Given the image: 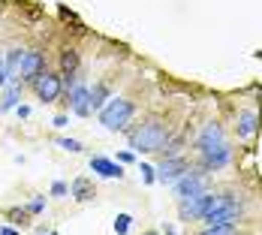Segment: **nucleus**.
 I'll return each mask as SVG.
<instances>
[{"label": "nucleus", "mask_w": 262, "mask_h": 235, "mask_svg": "<svg viewBox=\"0 0 262 235\" xmlns=\"http://www.w3.org/2000/svg\"><path fill=\"white\" fill-rule=\"evenodd\" d=\"M127 139H130V148L139 151V154H163L169 139H172V130H169L166 121L148 118V121L136 124L133 130H127Z\"/></svg>", "instance_id": "obj_1"}, {"label": "nucleus", "mask_w": 262, "mask_h": 235, "mask_svg": "<svg viewBox=\"0 0 262 235\" xmlns=\"http://www.w3.org/2000/svg\"><path fill=\"white\" fill-rule=\"evenodd\" d=\"M241 199L232 193H208V202L202 211V223L205 226H217V223H235L241 214Z\"/></svg>", "instance_id": "obj_2"}, {"label": "nucleus", "mask_w": 262, "mask_h": 235, "mask_svg": "<svg viewBox=\"0 0 262 235\" xmlns=\"http://www.w3.org/2000/svg\"><path fill=\"white\" fill-rule=\"evenodd\" d=\"M133 115H136V105H133V100H124V97H112V100L97 112L100 124H103L105 130H112V133L127 130L130 121H133Z\"/></svg>", "instance_id": "obj_3"}, {"label": "nucleus", "mask_w": 262, "mask_h": 235, "mask_svg": "<svg viewBox=\"0 0 262 235\" xmlns=\"http://www.w3.org/2000/svg\"><path fill=\"white\" fill-rule=\"evenodd\" d=\"M30 88H33V94H36V100H42L46 105H52L60 100V94H63V76L60 73H52V70H46L42 76H36L30 81Z\"/></svg>", "instance_id": "obj_4"}, {"label": "nucleus", "mask_w": 262, "mask_h": 235, "mask_svg": "<svg viewBox=\"0 0 262 235\" xmlns=\"http://www.w3.org/2000/svg\"><path fill=\"white\" fill-rule=\"evenodd\" d=\"M229 142H226V133H223V127L220 124H205L202 130H199V136H196V151L199 154H211V151H220V148H226Z\"/></svg>", "instance_id": "obj_5"}, {"label": "nucleus", "mask_w": 262, "mask_h": 235, "mask_svg": "<svg viewBox=\"0 0 262 235\" xmlns=\"http://www.w3.org/2000/svg\"><path fill=\"white\" fill-rule=\"evenodd\" d=\"M190 172V163L184 160V157H163L157 166V181L160 184H175L178 178H184Z\"/></svg>", "instance_id": "obj_6"}, {"label": "nucleus", "mask_w": 262, "mask_h": 235, "mask_svg": "<svg viewBox=\"0 0 262 235\" xmlns=\"http://www.w3.org/2000/svg\"><path fill=\"white\" fill-rule=\"evenodd\" d=\"M67 105L76 118H91V112H94L91 109V88H84V84L67 88Z\"/></svg>", "instance_id": "obj_7"}, {"label": "nucleus", "mask_w": 262, "mask_h": 235, "mask_svg": "<svg viewBox=\"0 0 262 235\" xmlns=\"http://www.w3.org/2000/svg\"><path fill=\"white\" fill-rule=\"evenodd\" d=\"M49 67H46V54L39 52V49H27L25 57H21V67H18V73H21V81L30 84L36 76H42Z\"/></svg>", "instance_id": "obj_8"}, {"label": "nucleus", "mask_w": 262, "mask_h": 235, "mask_svg": "<svg viewBox=\"0 0 262 235\" xmlns=\"http://www.w3.org/2000/svg\"><path fill=\"white\" fill-rule=\"evenodd\" d=\"M205 193V172H187L184 178L175 181V196L178 199H193V196H202Z\"/></svg>", "instance_id": "obj_9"}, {"label": "nucleus", "mask_w": 262, "mask_h": 235, "mask_svg": "<svg viewBox=\"0 0 262 235\" xmlns=\"http://www.w3.org/2000/svg\"><path fill=\"white\" fill-rule=\"evenodd\" d=\"M256 133H259V112H256V109H244V112H238V118H235L238 142H250Z\"/></svg>", "instance_id": "obj_10"}, {"label": "nucleus", "mask_w": 262, "mask_h": 235, "mask_svg": "<svg viewBox=\"0 0 262 235\" xmlns=\"http://www.w3.org/2000/svg\"><path fill=\"white\" fill-rule=\"evenodd\" d=\"M70 196H73L79 205H88V202L97 199V184L91 181L88 175H79V178L73 181V187H70Z\"/></svg>", "instance_id": "obj_11"}, {"label": "nucleus", "mask_w": 262, "mask_h": 235, "mask_svg": "<svg viewBox=\"0 0 262 235\" xmlns=\"http://www.w3.org/2000/svg\"><path fill=\"white\" fill-rule=\"evenodd\" d=\"M79 52L76 49H63L60 52V76L67 78V88L76 84V76H79Z\"/></svg>", "instance_id": "obj_12"}, {"label": "nucleus", "mask_w": 262, "mask_h": 235, "mask_svg": "<svg viewBox=\"0 0 262 235\" xmlns=\"http://www.w3.org/2000/svg\"><path fill=\"white\" fill-rule=\"evenodd\" d=\"M202 157V172H217V169H226L229 160H232V148H220V151H211V154H199Z\"/></svg>", "instance_id": "obj_13"}, {"label": "nucleus", "mask_w": 262, "mask_h": 235, "mask_svg": "<svg viewBox=\"0 0 262 235\" xmlns=\"http://www.w3.org/2000/svg\"><path fill=\"white\" fill-rule=\"evenodd\" d=\"M0 217L3 220H9L12 226H18V229H30L33 226V214H30V208H21V205H9V208L0 211Z\"/></svg>", "instance_id": "obj_14"}, {"label": "nucleus", "mask_w": 262, "mask_h": 235, "mask_svg": "<svg viewBox=\"0 0 262 235\" xmlns=\"http://www.w3.org/2000/svg\"><path fill=\"white\" fill-rule=\"evenodd\" d=\"M91 169L103 178H124V166L118 160H108V157H91Z\"/></svg>", "instance_id": "obj_15"}, {"label": "nucleus", "mask_w": 262, "mask_h": 235, "mask_svg": "<svg viewBox=\"0 0 262 235\" xmlns=\"http://www.w3.org/2000/svg\"><path fill=\"white\" fill-rule=\"evenodd\" d=\"M18 97H21V84H18V78H9V91H6V97H3V103H0V112L15 109V105H18Z\"/></svg>", "instance_id": "obj_16"}, {"label": "nucleus", "mask_w": 262, "mask_h": 235, "mask_svg": "<svg viewBox=\"0 0 262 235\" xmlns=\"http://www.w3.org/2000/svg\"><path fill=\"white\" fill-rule=\"evenodd\" d=\"M112 97H108V88H105V81H97L94 88H91V109L94 112H100L105 103H108Z\"/></svg>", "instance_id": "obj_17"}, {"label": "nucleus", "mask_w": 262, "mask_h": 235, "mask_svg": "<svg viewBox=\"0 0 262 235\" xmlns=\"http://www.w3.org/2000/svg\"><path fill=\"white\" fill-rule=\"evenodd\" d=\"M21 57H25L21 49H12V52H9V57H6V76L9 78H18L15 73H18V67H21Z\"/></svg>", "instance_id": "obj_18"}, {"label": "nucleus", "mask_w": 262, "mask_h": 235, "mask_svg": "<svg viewBox=\"0 0 262 235\" xmlns=\"http://www.w3.org/2000/svg\"><path fill=\"white\" fill-rule=\"evenodd\" d=\"M199 235H238L235 223H217V226H205Z\"/></svg>", "instance_id": "obj_19"}, {"label": "nucleus", "mask_w": 262, "mask_h": 235, "mask_svg": "<svg viewBox=\"0 0 262 235\" xmlns=\"http://www.w3.org/2000/svg\"><path fill=\"white\" fill-rule=\"evenodd\" d=\"M27 208H30L33 217H36V214H42V211H46V193H33V196H30V202H27Z\"/></svg>", "instance_id": "obj_20"}, {"label": "nucleus", "mask_w": 262, "mask_h": 235, "mask_svg": "<svg viewBox=\"0 0 262 235\" xmlns=\"http://www.w3.org/2000/svg\"><path fill=\"white\" fill-rule=\"evenodd\" d=\"M54 142H57L63 151H70V154H81V151H84V145L76 142V139H54Z\"/></svg>", "instance_id": "obj_21"}, {"label": "nucleus", "mask_w": 262, "mask_h": 235, "mask_svg": "<svg viewBox=\"0 0 262 235\" xmlns=\"http://www.w3.org/2000/svg\"><path fill=\"white\" fill-rule=\"evenodd\" d=\"M130 223H133L130 214H118V217H115V232H118V235H127Z\"/></svg>", "instance_id": "obj_22"}, {"label": "nucleus", "mask_w": 262, "mask_h": 235, "mask_svg": "<svg viewBox=\"0 0 262 235\" xmlns=\"http://www.w3.org/2000/svg\"><path fill=\"white\" fill-rule=\"evenodd\" d=\"M52 196L54 199H67V196H70V187H67L63 181H54L52 184Z\"/></svg>", "instance_id": "obj_23"}, {"label": "nucleus", "mask_w": 262, "mask_h": 235, "mask_svg": "<svg viewBox=\"0 0 262 235\" xmlns=\"http://www.w3.org/2000/svg\"><path fill=\"white\" fill-rule=\"evenodd\" d=\"M142 178H145V184H154L157 181V169L148 166V163H142Z\"/></svg>", "instance_id": "obj_24"}, {"label": "nucleus", "mask_w": 262, "mask_h": 235, "mask_svg": "<svg viewBox=\"0 0 262 235\" xmlns=\"http://www.w3.org/2000/svg\"><path fill=\"white\" fill-rule=\"evenodd\" d=\"M9 81V76H6V60H3V54H0V88Z\"/></svg>", "instance_id": "obj_25"}, {"label": "nucleus", "mask_w": 262, "mask_h": 235, "mask_svg": "<svg viewBox=\"0 0 262 235\" xmlns=\"http://www.w3.org/2000/svg\"><path fill=\"white\" fill-rule=\"evenodd\" d=\"M0 235H21V229H18V226H3V223H0Z\"/></svg>", "instance_id": "obj_26"}, {"label": "nucleus", "mask_w": 262, "mask_h": 235, "mask_svg": "<svg viewBox=\"0 0 262 235\" xmlns=\"http://www.w3.org/2000/svg\"><path fill=\"white\" fill-rule=\"evenodd\" d=\"M118 163H133V154L130 151H121V154H118Z\"/></svg>", "instance_id": "obj_27"}, {"label": "nucleus", "mask_w": 262, "mask_h": 235, "mask_svg": "<svg viewBox=\"0 0 262 235\" xmlns=\"http://www.w3.org/2000/svg\"><path fill=\"white\" fill-rule=\"evenodd\" d=\"M54 127H67V115H57L54 118Z\"/></svg>", "instance_id": "obj_28"}, {"label": "nucleus", "mask_w": 262, "mask_h": 235, "mask_svg": "<svg viewBox=\"0 0 262 235\" xmlns=\"http://www.w3.org/2000/svg\"><path fill=\"white\" fill-rule=\"evenodd\" d=\"M142 235H163V232H157V229H145Z\"/></svg>", "instance_id": "obj_29"}, {"label": "nucleus", "mask_w": 262, "mask_h": 235, "mask_svg": "<svg viewBox=\"0 0 262 235\" xmlns=\"http://www.w3.org/2000/svg\"><path fill=\"white\" fill-rule=\"evenodd\" d=\"M49 235H57V232H54V229H52V232H49Z\"/></svg>", "instance_id": "obj_30"}]
</instances>
